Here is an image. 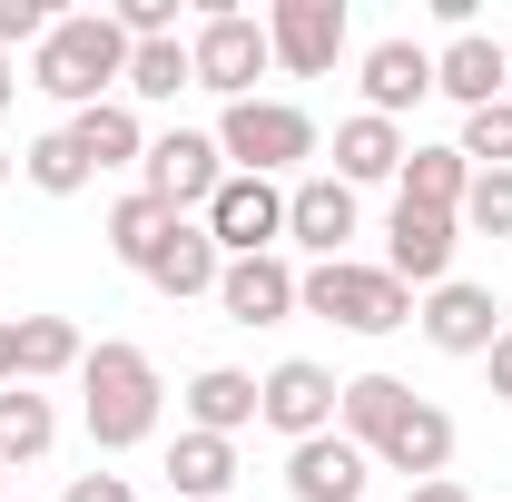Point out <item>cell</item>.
Instances as JSON below:
<instances>
[{
  "label": "cell",
  "instance_id": "2",
  "mask_svg": "<svg viewBox=\"0 0 512 502\" xmlns=\"http://www.w3.org/2000/svg\"><path fill=\"white\" fill-rule=\"evenodd\" d=\"M79 394H89V443L99 453H128V443L158 434V365L138 355V345H99L89 365H79Z\"/></svg>",
  "mask_w": 512,
  "mask_h": 502
},
{
  "label": "cell",
  "instance_id": "37",
  "mask_svg": "<svg viewBox=\"0 0 512 502\" xmlns=\"http://www.w3.org/2000/svg\"><path fill=\"white\" fill-rule=\"evenodd\" d=\"M10 99H20V79H10V60H0V109H10Z\"/></svg>",
  "mask_w": 512,
  "mask_h": 502
},
{
  "label": "cell",
  "instance_id": "3",
  "mask_svg": "<svg viewBox=\"0 0 512 502\" xmlns=\"http://www.w3.org/2000/svg\"><path fill=\"white\" fill-rule=\"evenodd\" d=\"M296 306L325 315V325H345V335H394V325H414V286H394L384 266L335 256V266H306L296 276Z\"/></svg>",
  "mask_w": 512,
  "mask_h": 502
},
{
  "label": "cell",
  "instance_id": "20",
  "mask_svg": "<svg viewBox=\"0 0 512 502\" xmlns=\"http://www.w3.org/2000/svg\"><path fill=\"white\" fill-rule=\"evenodd\" d=\"M335 178H345V188L404 178V128H394V119H375V109H355V119L335 128Z\"/></svg>",
  "mask_w": 512,
  "mask_h": 502
},
{
  "label": "cell",
  "instance_id": "15",
  "mask_svg": "<svg viewBox=\"0 0 512 502\" xmlns=\"http://www.w3.org/2000/svg\"><path fill=\"white\" fill-rule=\"evenodd\" d=\"M217 306H227V325H276V315H296V266H286V256H227Z\"/></svg>",
  "mask_w": 512,
  "mask_h": 502
},
{
  "label": "cell",
  "instance_id": "16",
  "mask_svg": "<svg viewBox=\"0 0 512 502\" xmlns=\"http://www.w3.org/2000/svg\"><path fill=\"white\" fill-rule=\"evenodd\" d=\"M158 296H217V276H227V256H217V237L197 227V217H178L158 247H148V266H138Z\"/></svg>",
  "mask_w": 512,
  "mask_h": 502
},
{
  "label": "cell",
  "instance_id": "21",
  "mask_svg": "<svg viewBox=\"0 0 512 502\" xmlns=\"http://www.w3.org/2000/svg\"><path fill=\"white\" fill-rule=\"evenodd\" d=\"M69 138H79V158L89 168H138L148 158V128L128 99H99V109H69Z\"/></svg>",
  "mask_w": 512,
  "mask_h": 502
},
{
  "label": "cell",
  "instance_id": "12",
  "mask_svg": "<svg viewBox=\"0 0 512 502\" xmlns=\"http://www.w3.org/2000/svg\"><path fill=\"white\" fill-rule=\"evenodd\" d=\"M414 325H424V345H444V355H493V335H503V315H493V286H434L424 306H414Z\"/></svg>",
  "mask_w": 512,
  "mask_h": 502
},
{
  "label": "cell",
  "instance_id": "9",
  "mask_svg": "<svg viewBox=\"0 0 512 502\" xmlns=\"http://www.w3.org/2000/svg\"><path fill=\"white\" fill-rule=\"evenodd\" d=\"M453 227H463V217H434V207H404V197H394V227H384V276H394V286H424V296H434V286H453V247H463Z\"/></svg>",
  "mask_w": 512,
  "mask_h": 502
},
{
  "label": "cell",
  "instance_id": "28",
  "mask_svg": "<svg viewBox=\"0 0 512 502\" xmlns=\"http://www.w3.org/2000/svg\"><path fill=\"white\" fill-rule=\"evenodd\" d=\"M178 89H197L188 40H138L128 50V99H178Z\"/></svg>",
  "mask_w": 512,
  "mask_h": 502
},
{
  "label": "cell",
  "instance_id": "14",
  "mask_svg": "<svg viewBox=\"0 0 512 502\" xmlns=\"http://www.w3.org/2000/svg\"><path fill=\"white\" fill-rule=\"evenodd\" d=\"M286 237L316 256V266H335L345 237H355V188H345V178H296V188H286Z\"/></svg>",
  "mask_w": 512,
  "mask_h": 502
},
{
  "label": "cell",
  "instance_id": "17",
  "mask_svg": "<svg viewBox=\"0 0 512 502\" xmlns=\"http://www.w3.org/2000/svg\"><path fill=\"white\" fill-rule=\"evenodd\" d=\"M444 463H453V414L444 404H404V424L375 443V473H414V483H444Z\"/></svg>",
  "mask_w": 512,
  "mask_h": 502
},
{
  "label": "cell",
  "instance_id": "38",
  "mask_svg": "<svg viewBox=\"0 0 512 502\" xmlns=\"http://www.w3.org/2000/svg\"><path fill=\"white\" fill-rule=\"evenodd\" d=\"M0 188H10V148H0Z\"/></svg>",
  "mask_w": 512,
  "mask_h": 502
},
{
  "label": "cell",
  "instance_id": "30",
  "mask_svg": "<svg viewBox=\"0 0 512 502\" xmlns=\"http://www.w3.org/2000/svg\"><path fill=\"white\" fill-rule=\"evenodd\" d=\"M453 148H463V168H512V99H493V109H473Z\"/></svg>",
  "mask_w": 512,
  "mask_h": 502
},
{
  "label": "cell",
  "instance_id": "18",
  "mask_svg": "<svg viewBox=\"0 0 512 502\" xmlns=\"http://www.w3.org/2000/svg\"><path fill=\"white\" fill-rule=\"evenodd\" d=\"M424 89H434V50H414V40H375L365 50V109L375 119H404Z\"/></svg>",
  "mask_w": 512,
  "mask_h": 502
},
{
  "label": "cell",
  "instance_id": "8",
  "mask_svg": "<svg viewBox=\"0 0 512 502\" xmlns=\"http://www.w3.org/2000/svg\"><path fill=\"white\" fill-rule=\"evenodd\" d=\"M335 394H345V384L325 375V365L286 355L276 375H256V424H276L286 443H316V434H335Z\"/></svg>",
  "mask_w": 512,
  "mask_h": 502
},
{
  "label": "cell",
  "instance_id": "13",
  "mask_svg": "<svg viewBox=\"0 0 512 502\" xmlns=\"http://www.w3.org/2000/svg\"><path fill=\"white\" fill-rule=\"evenodd\" d=\"M365 473H375V453L345 434H316L286 453V493L296 502H365Z\"/></svg>",
  "mask_w": 512,
  "mask_h": 502
},
{
  "label": "cell",
  "instance_id": "26",
  "mask_svg": "<svg viewBox=\"0 0 512 502\" xmlns=\"http://www.w3.org/2000/svg\"><path fill=\"white\" fill-rule=\"evenodd\" d=\"M89 345L69 315H20V384H50V375H79Z\"/></svg>",
  "mask_w": 512,
  "mask_h": 502
},
{
  "label": "cell",
  "instance_id": "7",
  "mask_svg": "<svg viewBox=\"0 0 512 502\" xmlns=\"http://www.w3.org/2000/svg\"><path fill=\"white\" fill-rule=\"evenodd\" d=\"M197 227L217 237V256H276V237H286V188L227 168V188L197 207Z\"/></svg>",
  "mask_w": 512,
  "mask_h": 502
},
{
  "label": "cell",
  "instance_id": "31",
  "mask_svg": "<svg viewBox=\"0 0 512 502\" xmlns=\"http://www.w3.org/2000/svg\"><path fill=\"white\" fill-rule=\"evenodd\" d=\"M463 227L512 237V168H473V188H463Z\"/></svg>",
  "mask_w": 512,
  "mask_h": 502
},
{
  "label": "cell",
  "instance_id": "1",
  "mask_svg": "<svg viewBox=\"0 0 512 502\" xmlns=\"http://www.w3.org/2000/svg\"><path fill=\"white\" fill-rule=\"evenodd\" d=\"M30 89H50L69 109H99L109 89H128V30L109 10H69L50 20V40L30 50Z\"/></svg>",
  "mask_w": 512,
  "mask_h": 502
},
{
  "label": "cell",
  "instance_id": "32",
  "mask_svg": "<svg viewBox=\"0 0 512 502\" xmlns=\"http://www.w3.org/2000/svg\"><path fill=\"white\" fill-rule=\"evenodd\" d=\"M20 40H30V50L50 40V10H40V0H0V60H10Z\"/></svg>",
  "mask_w": 512,
  "mask_h": 502
},
{
  "label": "cell",
  "instance_id": "23",
  "mask_svg": "<svg viewBox=\"0 0 512 502\" xmlns=\"http://www.w3.org/2000/svg\"><path fill=\"white\" fill-rule=\"evenodd\" d=\"M50 443H60V414H50V394H40V384H0V473L40 463Z\"/></svg>",
  "mask_w": 512,
  "mask_h": 502
},
{
  "label": "cell",
  "instance_id": "35",
  "mask_svg": "<svg viewBox=\"0 0 512 502\" xmlns=\"http://www.w3.org/2000/svg\"><path fill=\"white\" fill-rule=\"evenodd\" d=\"M404 502H473V493H463V483H453V473H444V483H414V493H404Z\"/></svg>",
  "mask_w": 512,
  "mask_h": 502
},
{
  "label": "cell",
  "instance_id": "34",
  "mask_svg": "<svg viewBox=\"0 0 512 502\" xmlns=\"http://www.w3.org/2000/svg\"><path fill=\"white\" fill-rule=\"evenodd\" d=\"M483 365H493V404H512V325L493 335V355H483Z\"/></svg>",
  "mask_w": 512,
  "mask_h": 502
},
{
  "label": "cell",
  "instance_id": "19",
  "mask_svg": "<svg viewBox=\"0 0 512 502\" xmlns=\"http://www.w3.org/2000/svg\"><path fill=\"white\" fill-rule=\"evenodd\" d=\"M256 424V375H237V365H197L188 375V434H247Z\"/></svg>",
  "mask_w": 512,
  "mask_h": 502
},
{
  "label": "cell",
  "instance_id": "6",
  "mask_svg": "<svg viewBox=\"0 0 512 502\" xmlns=\"http://www.w3.org/2000/svg\"><path fill=\"white\" fill-rule=\"evenodd\" d=\"M148 178L138 188L158 197L168 217H188V207H207V197L227 188V158H217V128H168V138H148V158H138Z\"/></svg>",
  "mask_w": 512,
  "mask_h": 502
},
{
  "label": "cell",
  "instance_id": "33",
  "mask_svg": "<svg viewBox=\"0 0 512 502\" xmlns=\"http://www.w3.org/2000/svg\"><path fill=\"white\" fill-rule=\"evenodd\" d=\"M60 502H138V493H128V473H79Z\"/></svg>",
  "mask_w": 512,
  "mask_h": 502
},
{
  "label": "cell",
  "instance_id": "5",
  "mask_svg": "<svg viewBox=\"0 0 512 502\" xmlns=\"http://www.w3.org/2000/svg\"><path fill=\"white\" fill-rule=\"evenodd\" d=\"M266 20H247V10H207L197 20V40H188V69H197V89H217L227 109L237 99H256V79H266Z\"/></svg>",
  "mask_w": 512,
  "mask_h": 502
},
{
  "label": "cell",
  "instance_id": "36",
  "mask_svg": "<svg viewBox=\"0 0 512 502\" xmlns=\"http://www.w3.org/2000/svg\"><path fill=\"white\" fill-rule=\"evenodd\" d=\"M0 384H20V325H0Z\"/></svg>",
  "mask_w": 512,
  "mask_h": 502
},
{
  "label": "cell",
  "instance_id": "10",
  "mask_svg": "<svg viewBox=\"0 0 512 502\" xmlns=\"http://www.w3.org/2000/svg\"><path fill=\"white\" fill-rule=\"evenodd\" d=\"M266 50L296 69V79H325L345 60V0H276L266 10Z\"/></svg>",
  "mask_w": 512,
  "mask_h": 502
},
{
  "label": "cell",
  "instance_id": "40",
  "mask_svg": "<svg viewBox=\"0 0 512 502\" xmlns=\"http://www.w3.org/2000/svg\"><path fill=\"white\" fill-rule=\"evenodd\" d=\"M503 99H512V89H503Z\"/></svg>",
  "mask_w": 512,
  "mask_h": 502
},
{
  "label": "cell",
  "instance_id": "22",
  "mask_svg": "<svg viewBox=\"0 0 512 502\" xmlns=\"http://www.w3.org/2000/svg\"><path fill=\"white\" fill-rule=\"evenodd\" d=\"M404 404H414V384H394V375H355L345 394H335V434L375 453V443L394 434V424H404Z\"/></svg>",
  "mask_w": 512,
  "mask_h": 502
},
{
  "label": "cell",
  "instance_id": "4",
  "mask_svg": "<svg viewBox=\"0 0 512 502\" xmlns=\"http://www.w3.org/2000/svg\"><path fill=\"white\" fill-rule=\"evenodd\" d=\"M217 158H227L237 178H286L296 158H316V119L286 109V99H237V109L217 119Z\"/></svg>",
  "mask_w": 512,
  "mask_h": 502
},
{
  "label": "cell",
  "instance_id": "25",
  "mask_svg": "<svg viewBox=\"0 0 512 502\" xmlns=\"http://www.w3.org/2000/svg\"><path fill=\"white\" fill-rule=\"evenodd\" d=\"M404 207H434V217H463V188H473V168H463V148H404Z\"/></svg>",
  "mask_w": 512,
  "mask_h": 502
},
{
  "label": "cell",
  "instance_id": "11",
  "mask_svg": "<svg viewBox=\"0 0 512 502\" xmlns=\"http://www.w3.org/2000/svg\"><path fill=\"white\" fill-rule=\"evenodd\" d=\"M434 89L463 99V119H473V109H493V99L512 89V50L493 40V30H453L444 50H434Z\"/></svg>",
  "mask_w": 512,
  "mask_h": 502
},
{
  "label": "cell",
  "instance_id": "27",
  "mask_svg": "<svg viewBox=\"0 0 512 502\" xmlns=\"http://www.w3.org/2000/svg\"><path fill=\"white\" fill-rule=\"evenodd\" d=\"M168 227H178V217H168L158 197H148V188H128L119 207H109V256H119V266H148V247H158Z\"/></svg>",
  "mask_w": 512,
  "mask_h": 502
},
{
  "label": "cell",
  "instance_id": "39",
  "mask_svg": "<svg viewBox=\"0 0 512 502\" xmlns=\"http://www.w3.org/2000/svg\"><path fill=\"white\" fill-rule=\"evenodd\" d=\"M0 483H10V473H0ZM0 502H10V493H0Z\"/></svg>",
  "mask_w": 512,
  "mask_h": 502
},
{
  "label": "cell",
  "instance_id": "24",
  "mask_svg": "<svg viewBox=\"0 0 512 502\" xmlns=\"http://www.w3.org/2000/svg\"><path fill=\"white\" fill-rule=\"evenodd\" d=\"M227 483H237V443H227V434H178V453H168V493H178V502H227Z\"/></svg>",
  "mask_w": 512,
  "mask_h": 502
},
{
  "label": "cell",
  "instance_id": "29",
  "mask_svg": "<svg viewBox=\"0 0 512 502\" xmlns=\"http://www.w3.org/2000/svg\"><path fill=\"white\" fill-rule=\"evenodd\" d=\"M20 168H30V188H40V197H79L89 178H99V168L79 158V138H69V128H50V138H30V158H20Z\"/></svg>",
  "mask_w": 512,
  "mask_h": 502
}]
</instances>
